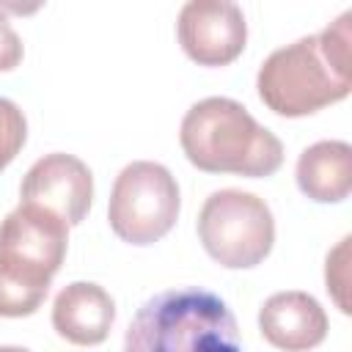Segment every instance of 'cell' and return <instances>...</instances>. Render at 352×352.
I'll return each mask as SVG.
<instances>
[{"label": "cell", "mask_w": 352, "mask_h": 352, "mask_svg": "<svg viewBox=\"0 0 352 352\" xmlns=\"http://www.w3.org/2000/svg\"><path fill=\"white\" fill-rule=\"evenodd\" d=\"M28 140L25 113L6 96H0V170H6Z\"/></svg>", "instance_id": "obj_12"}, {"label": "cell", "mask_w": 352, "mask_h": 352, "mask_svg": "<svg viewBox=\"0 0 352 352\" xmlns=\"http://www.w3.org/2000/svg\"><path fill=\"white\" fill-rule=\"evenodd\" d=\"M198 239L226 270L261 264L275 242V217L264 198L245 190H217L198 212Z\"/></svg>", "instance_id": "obj_5"}, {"label": "cell", "mask_w": 352, "mask_h": 352, "mask_svg": "<svg viewBox=\"0 0 352 352\" xmlns=\"http://www.w3.org/2000/svg\"><path fill=\"white\" fill-rule=\"evenodd\" d=\"M25 50H22V38L16 36V30L11 28V22L0 14V72H11L19 66Z\"/></svg>", "instance_id": "obj_14"}, {"label": "cell", "mask_w": 352, "mask_h": 352, "mask_svg": "<svg viewBox=\"0 0 352 352\" xmlns=\"http://www.w3.org/2000/svg\"><path fill=\"white\" fill-rule=\"evenodd\" d=\"M179 206L182 198L173 173L160 162L138 160L116 176L107 220L118 239L129 245H154L173 228Z\"/></svg>", "instance_id": "obj_6"}, {"label": "cell", "mask_w": 352, "mask_h": 352, "mask_svg": "<svg viewBox=\"0 0 352 352\" xmlns=\"http://www.w3.org/2000/svg\"><path fill=\"white\" fill-rule=\"evenodd\" d=\"M179 143L184 157L206 173L258 179L283 165V143L228 96L195 102L182 118Z\"/></svg>", "instance_id": "obj_2"}, {"label": "cell", "mask_w": 352, "mask_h": 352, "mask_svg": "<svg viewBox=\"0 0 352 352\" xmlns=\"http://www.w3.org/2000/svg\"><path fill=\"white\" fill-rule=\"evenodd\" d=\"M258 330L267 344L283 352H308L327 336V314L308 292H278L258 311Z\"/></svg>", "instance_id": "obj_9"}, {"label": "cell", "mask_w": 352, "mask_h": 352, "mask_svg": "<svg viewBox=\"0 0 352 352\" xmlns=\"http://www.w3.org/2000/svg\"><path fill=\"white\" fill-rule=\"evenodd\" d=\"M0 352H30L25 346H0Z\"/></svg>", "instance_id": "obj_15"}, {"label": "cell", "mask_w": 352, "mask_h": 352, "mask_svg": "<svg viewBox=\"0 0 352 352\" xmlns=\"http://www.w3.org/2000/svg\"><path fill=\"white\" fill-rule=\"evenodd\" d=\"M352 11L322 33L297 38L270 52L256 74L258 99L283 118L311 116L352 91Z\"/></svg>", "instance_id": "obj_1"}, {"label": "cell", "mask_w": 352, "mask_h": 352, "mask_svg": "<svg viewBox=\"0 0 352 352\" xmlns=\"http://www.w3.org/2000/svg\"><path fill=\"white\" fill-rule=\"evenodd\" d=\"M182 50L198 66H228L248 41V22L236 3L228 0H190L176 19Z\"/></svg>", "instance_id": "obj_7"}, {"label": "cell", "mask_w": 352, "mask_h": 352, "mask_svg": "<svg viewBox=\"0 0 352 352\" xmlns=\"http://www.w3.org/2000/svg\"><path fill=\"white\" fill-rule=\"evenodd\" d=\"M113 319H116L113 297L91 280H74L63 286L52 302L55 333L77 346L102 344L110 336Z\"/></svg>", "instance_id": "obj_10"}, {"label": "cell", "mask_w": 352, "mask_h": 352, "mask_svg": "<svg viewBox=\"0 0 352 352\" xmlns=\"http://www.w3.org/2000/svg\"><path fill=\"white\" fill-rule=\"evenodd\" d=\"M124 352H242V336L214 292L182 286L138 308L124 333Z\"/></svg>", "instance_id": "obj_3"}, {"label": "cell", "mask_w": 352, "mask_h": 352, "mask_svg": "<svg viewBox=\"0 0 352 352\" xmlns=\"http://www.w3.org/2000/svg\"><path fill=\"white\" fill-rule=\"evenodd\" d=\"M297 187L316 204H338L352 190V148L344 140H319L297 160Z\"/></svg>", "instance_id": "obj_11"}, {"label": "cell", "mask_w": 352, "mask_h": 352, "mask_svg": "<svg viewBox=\"0 0 352 352\" xmlns=\"http://www.w3.org/2000/svg\"><path fill=\"white\" fill-rule=\"evenodd\" d=\"M69 226L33 204H19L0 223V316L38 311L66 258Z\"/></svg>", "instance_id": "obj_4"}, {"label": "cell", "mask_w": 352, "mask_h": 352, "mask_svg": "<svg viewBox=\"0 0 352 352\" xmlns=\"http://www.w3.org/2000/svg\"><path fill=\"white\" fill-rule=\"evenodd\" d=\"M349 236H344L330 253H327V261H324V283H327V292L330 297L336 300V305L341 308V314H349V300H346V286H349Z\"/></svg>", "instance_id": "obj_13"}, {"label": "cell", "mask_w": 352, "mask_h": 352, "mask_svg": "<svg viewBox=\"0 0 352 352\" xmlns=\"http://www.w3.org/2000/svg\"><path fill=\"white\" fill-rule=\"evenodd\" d=\"M19 204H33L58 214L66 226H80L91 209L94 176L74 154L55 151L28 168L19 184Z\"/></svg>", "instance_id": "obj_8"}]
</instances>
